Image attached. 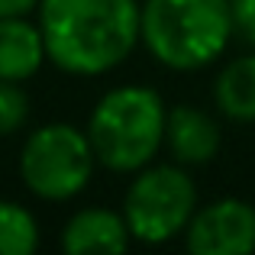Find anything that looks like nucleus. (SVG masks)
<instances>
[{"label":"nucleus","instance_id":"f257e3e1","mask_svg":"<svg viewBox=\"0 0 255 255\" xmlns=\"http://www.w3.org/2000/svg\"><path fill=\"white\" fill-rule=\"evenodd\" d=\"M36 19L49 62L75 78L120 68L139 42V0H39Z\"/></svg>","mask_w":255,"mask_h":255},{"label":"nucleus","instance_id":"f03ea898","mask_svg":"<svg viewBox=\"0 0 255 255\" xmlns=\"http://www.w3.org/2000/svg\"><path fill=\"white\" fill-rule=\"evenodd\" d=\"M233 36L230 0H142L139 42L168 71L210 68Z\"/></svg>","mask_w":255,"mask_h":255},{"label":"nucleus","instance_id":"7ed1b4c3","mask_svg":"<svg viewBox=\"0 0 255 255\" xmlns=\"http://www.w3.org/2000/svg\"><path fill=\"white\" fill-rule=\"evenodd\" d=\"M165 120L168 107L155 87L120 84L94 104L84 132L100 168L113 174H136L155 162L158 149H165Z\"/></svg>","mask_w":255,"mask_h":255},{"label":"nucleus","instance_id":"20e7f679","mask_svg":"<svg viewBox=\"0 0 255 255\" xmlns=\"http://www.w3.org/2000/svg\"><path fill=\"white\" fill-rule=\"evenodd\" d=\"M200 207L197 184L178 162H149L132 174L123 194V217L129 236L142 246H165L184 236L194 210Z\"/></svg>","mask_w":255,"mask_h":255},{"label":"nucleus","instance_id":"39448f33","mask_svg":"<svg viewBox=\"0 0 255 255\" xmlns=\"http://www.w3.org/2000/svg\"><path fill=\"white\" fill-rule=\"evenodd\" d=\"M97 155L91 149L84 126L75 123H42L29 132L19 149V178L23 187L39 200L62 204L75 200L91 184Z\"/></svg>","mask_w":255,"mask_h":255},{"label":"nucleus","instance_id":"423d86ee","mask_svg":"<svg viewBox=\"0 0 255 255\" xmlns=\"http://www.w3.org/2000/svg\"><path fill=\"white\" fill-rule=\"evenodd\" d=\"M191 255H249L255 252V204L243 197H217L197 207L184 230Z\"/></svg>","mask_w":255,"mask_h":255},{"label":"nucleus","instance_id":"0eeeda50","mask_svg":"<svg viewBox=\"0 0 255 255\" xmlns=\"http://www.w3.org/2000/svg\"><path fill=\"white\" fill-rule=\"evenodd\" d=\"M223 132L220 123L207 110L194 104H178L168 107V120H165V149H168L171 162L194 168V165H207L217 158Z\"/></svg>","mask_w":255,"mask_h":255},{"label":"nucleus","instance_id":"6e6552de","mask_svg":"<svg viewBox=\"0 0 255 255\" xmlns=\"http://www.w3.org/2000/svg\"><path fill=\"white\" fill-rule=\"evenodd\" d=\"M132 243L123 210L81 207L62 226V249L68 255H117Z\"/></svg>","mask_w":255,"mask_h":255},{"label":"nucleus","instance_id":"1a4fd4ad","mask_svg":"<svg viewBox=\"0 0 255 255\" xmlns=\"http://www.w3.org/2000/svg\"><path fill=\"white\" fill-rule=\"evenodd\" d=\"M49 62L39 19L3 16L0 19V81L26 84Z\"/></svg>","mask_w":255,"mask_h":255},{"label":"nucleus","instance_id":"9d476101","mask_svg":"<svg viewBox=\"0 0 255 255\" xmlns=\"http://www.w3.org/2000/svg\"><path fill=\"white\" fill-rule=\"evenodd\" d=\"M213 104L233 123H255V52L236 55L217 71Z\"/></svg>","mask_w":255,"mask_h":255},{"label":"nucleus","instance_id":"9b49d317","mask_svg":"<svg viewBox=\"0 0 255 255\" xmlns=\"http://www.w3.org/2000/svg\"><path fill=\"white\" fill-rule=\"evenodd\" d=\"M42 243L29 207L0 197V255H32Z\"/></svg>","mask_w":255,"mask_h":255},{"label":"nucleus","instance_id":"f8f14e48","mask_svg":"<svg viewBox=\"0 0 255 255\" xmlns=\"http://www.w3.org/2000/svg\"><path fill=\"white\" fill-rule=\"evenodd\" d=\"M29 120V94L16 81H0V136L19 132Z\"/></svg>","mask_w":255,"mask_h":255},{"label":"nucleus","instance_id":"ddd939ff","mask_svg":"<svg viewBox=\"0 0 255 255\" xmlns=\"http://www.w3.org/2000/svg\"><path fill=\"white\" fill-rule=\"evenodd\" d=\"M236 32H243L249 42H255V0H230Z\"/></svg>","mask_w":255,"mask_h":255},{"label":"nucleus","instance_id":"4468645a","mask_svg":"<svg viewBox=\"0 0 255 255\" xmlns=\"http://www.w3.org/2000/svg\"><path fill=\"white\" fill-rule=\"evenodd\" d=\"M39 0H0V19L3 16H29Z\"/></svg>","mask_w":255,"mask_h":255}]
</instances>
